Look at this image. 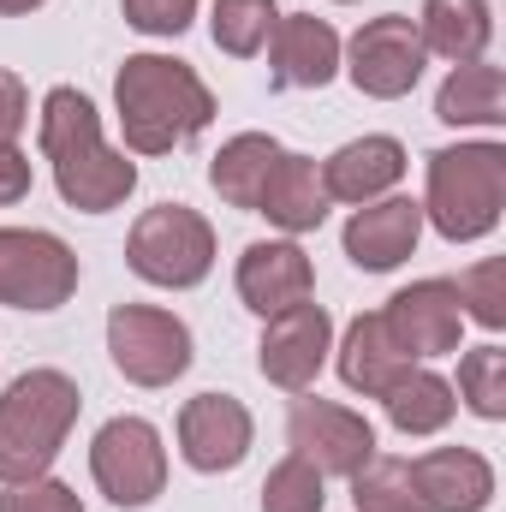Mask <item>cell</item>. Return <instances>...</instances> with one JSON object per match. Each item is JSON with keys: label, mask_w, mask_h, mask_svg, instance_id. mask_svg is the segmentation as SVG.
I'll list each match as a JSON object with an SVG mask.
<instances>
[{"label": "cell", "mask_w": 506, "mask_h": 512, "mask_svg": "<svg viewBox=\"0 0 506 512\" xmlns=\"http://www.w3.org/2000/svg\"><path fill=\"white\" fill-rule=\"evenodd\" d=\"M453 292H459L465 322H483L489 334H501V328H506V262H501V256L471 262V268L453 280Z\"/></svg>", "instance_id": "29"}, {"label": "cell", "mask_w": 506, "mask_h": 512, "mask_svg": "<svg viewBox=\"0 0 506 512\" xmlns=\"http://www.w3.org/2000/svg\"><path fill=\"white\" fill-rule=\"evenodd\" d=\"M84 268L78 251L60 239V233H42V227H0V304L6 310H60L72 292H78Z\"/></svg>", "instance_id": "8"}, {"label": "cell", "mask_w": 506, "mask_h": 512, "mask_svg": "<svg viewBox=\"0 0 506 512\" xmlns=\"http://www.w3.org/2000/svg\"><path fill=\"white\" fill-rule=\"evenodd\" d=\"M280 155H286V149H280V137H268V131H239V137H227V143L215 149V161H209L215 197H221L227 209L256 215V197H262V185H268V173H274Z\"/></svg>", "instance_id": "22"}, {"label": "cell", "mask_w": 506, "mask_h": 512, "mask_svg": "<svg viewBox=\"0 0 506 512\" xmlns=\"http://www.w3.org/2000/svg\"><path fill=\"white\" fill-rule=\"evenodd\" d=\"M328 352H334V316L316 298H304V304H292V310L262 322L256 370H262V382L286 387V393H304V387H316Z\"/></svg>", "instance_id": "13"}, {"label": "cell", "mask_w": 506, "mask_h": 512, "mask_svg": "<svg viewBox=\"0 0 506 512\" xmlns=\"http://www.w3.org/2000/svg\"><path fill=\"white\" fill-rule=\"evenodd\" d=\"M114 120L131 155H173L215 126V90L191 60L126 54L114 72Z\"/></svg>", "instance_id": "2"}, {"label": "cell", "mask_w": 506, "mask_h": 512, "mask_svg": "<svg viewBox=\"0 0 506 512\" xmlns=\"http://www.w3.org/2000/svg\"><path fill=\"white\" fill-rule=\"evenodd\" d=\"M233 286H239V304L268 322V316L316 298V262L304 256L298 239H256L233 268Z\"/></svg>", "instance_id": "14"}, {"label": "cell", "mask_w": 506, "mask_h": 512, "mask_svg": "<svg viewBox=\"0 0 506 512\" xmlns=\"http://www.w3.org/2000/svg\"><path fill=\"white\" fill-rule=\"evenodd\" d=\"M84 411V393L66 370H24L0 393V483L48 477L72 423Z\"/></svg>", "instance_id": "4"}, {"label": "cell", "mask_w": 506, "mask_h": 512, "mask_svg": "<svg viewBox=\"0 0 506 512\" xmlns=\"http://www.w3.org/2000/svg\"><path fill=\"white\" fill-rule=\"evenodd\" d=\"M381 411H387V423H393L405 441H423V435H441V429L453 423L459 399H453V382H447V376H435L429 364H411L399 382L381 393Z\"/></svg>", "instance_id": "24"}, {"label": "cell", "mask_w": 506, "mask_h": 512, "mask_svg": "<svg viewBox=\"0 0 506 512\" xmlns=\"http://www.w3.org/2000/svg\"><path fill=\"white\" fill-rule=\"evenodd\" d=\"M334 370H340V382L352 387V393L381 399L387 387L411 370V358L393 346V334H387L381 310H370V316H358V322L340 334V346H334Z\"/></svg>", "instance_id": "21"}, {"label": "cell", "mask_w": 506, "mask_h": 512, "mask_svg": "<svg viewBox=\"0 0 506 512\" xmlns=\"http://www.w3.org/2000/svg\"><path fill=\"white\" fill-rule=\"evenodd\" d=\"M0 512H84V501L60 477H30V483H0Z\"/></svg>", "instance_id": "30"}, {"label": "cell", "mask_w": 506, "mask_h": 512, "mask_svg": "<svg viewBox=\"0 0 506 512\" xmlns=\"http://www.w3.org/2000/svg\"><path fill=\"white\" fill-rule=\"evenodd\" d=\"M411 483L429 512H489L495 507V465L477 447H429L411 459Z\"/></svg>", "instance_id": "18"}, {"label": "cell", "mask_w": 506, "mask_h": 512, "mask_svg": "<svg viewBox=\"0 0 506 512\" xmlns=\"http://www.w3.org/2000/svg\"><path fill=\"white\" fill-rule=\"evenodd\" d=\"M36 6H48V0H0V18H30Z\"/></svg>", "instance_id": "34"}, {"label": "cell", "mask_w": 506, "mask_h": 512, "mask_svg": "<svg viewBox=\"0 0 506 512\" xmlns=\"http://www.w3.org/2000/svg\"><path fill=\"white\" fill-rule=\"evenodd\" d=\"M286 447L298 459H310L322 477H358L370 459H376V423L340 399H322V393H298L292 411H286Z\"/></svg>", "instance_id": "10"}, {"label": "cell", "mask_w": 506, "mask_h": 512, "mask_svg": "<svg viewBox=\"0 0 506 512\" xmlns=\"http://www.w3.org/2000/svg\"><path fill=\"white\" fill-rule=\"evenodd\" d=\"M322 507H328V477H322L310 459L286 453V459L262 477V512H322Z\"/></svg>", "instance_id": "28"}, {"label": "cell", "mask_w": 506, "mask_h": 512, "mask_svg": "<svg viewBox=\"0 0 506 512\" xmlns=\"http://www.w3.org/2000/svg\"><path fill=\"white\" fill-rule=\"evenodd\" d=\"M435 120L441 126H506V72L489 60H471V66H453L435 90Z\"/></svg>", "instance_id": "23"}, {"label": "cell", "mask_w": 506, "mask_h": 512, "mask_svg": "<svg viewBox=\"0 0 506 512\" xmlns=\"http://www.w3.org/2000/svg\"><path fill=\"white\" fill-rule=\"evenodd\" d=\"M24 126H30V90L18 72L0 66V149H12L24 137Z\"/></svg>", "instance_id": "32"}, {"label": "cell", "mask_w": 506, "mask_h": 512, "mask_svg": "<svg viewBox=\"0 0 506 512\" xmlns=\"http://www.w3.org/2000/svg\"><path fill=\"white\" fill-rule=\"evenodd\" d=\"M352 507L358 512H429L417 483H411V459H370L352 477Z\"/></svg>", "instance_id": "27"}, {"label": "cell", "mask_w": 506, "mask_h": 512, "mask_svg": "<svg viewBox=\"0 0 506 512\" xmlns=\"http://www.w3.org/2000/svg\"><path fill=\"white\" fill-rule=\"evenodd\" d=\"M120 12L143 36H185L197 18V0H120Z\"/></svg>", "instance_id": "31"}, {"label": "cell", "mask_w": 506, "mask_h": 512, "mask_svg": "<svg viewBox=\"0 0 506 512\" xmlns=\"http://www.w3.org/2000/svg\"><path fill=\"white\" fill-rule=\"evenodd\" d=\"M506 215V143H447L423 167V227L447 245H477Z\"/></svg>", "instance_id": "3"}, {"label": "cell", "mask_w": 506, "mask_h": 512, "mask_svg": "<svg viewBox=\"0 0 506 512\" xmlns=\"http://www.w3.org/2000/svg\"><path fill=\"white\" fill-rule=\"evenodd\" d=\"M126 268L143 286H161V292L203 286L209 268H215V227H209V215H197L185 203L143 209L126 233Z\"/></svg>", "instance_id": "5"}, {"label": "cell", "mask_w": 506, "mask_h": 512, "mask_svg": "<svg viewBox=\"0 0 506 512\" xmlns=\"http://www.w3.org/2000/svg\"><path fill=\"white\" fill-rule=\"evenodd\" d=\"M274 24H280V6L274 0H215V12H209V36L233 60H256L268 48Z\"/></svg>", "instance_id": "25"}, {"label": "cell", "mask_w": 506, "mask_h": 512, "mask_svg": "<svg viewBox=\"0 0 506 512\" xmlns=\"http://www.w3.org/2000/svg\"><path fill=\"white\" fill-rule=\"evenodd\" d=\"M36 143H42V161L54 173L60 203L78 209V215H108L137 191V161H126V149H114L102 137L96 102L72 84H54L42 96Z\"/></svg>", "instance_id": "1"}, {"label": "cell", "mask_w": 506, "mask_h": 512, "mask_svg": "<svg viewBox=\"0 0 506 512\" xmlns=\"http://www.w3.org/2000/svg\"><path fill=\"white\" fill-rule=\"evenodd\" d=\"M399 179H405V143L387 137V131L352 137V143H340L322 161V191H328V203H346V209H364L376 197H393Z\"/></svg>", "instance_id": "17"}, {"label": "cell", "mask_w": 506, "mask_h": 512, "mask_svg": "<svg viewBox=\"0 0 506 512\" xmlns=\"http://www.w3.org/2000/svg\"><path fill=\"white\" fill-rule=\"evenodd\" d=\"M340 30L316 12H280L268 36V72L280 90H328L340 78Z\"/></svg>", "instance_id": "16"}, {"label": "cell", "mask_w": 506, "mask_h": 512, "mask_svg": "<svg viewBox=\"0 0 506 512\" xmlns=\"http://www.w3.org/2000/svg\"><path fill=\"white\" fill-rule=\"evenodd\" d=\"M381 322H387L393 346H399L411 364L453 358V352H459V340H465V310H459V292H453V280H441V274L399 286V292L381 304Z\"/></svg>", "instance_id": "12"}, {"label": "cell", "mask_w": 506, "mask_h": 512, "mask_svg": "<svg viewBox=\"0 0 506 512\" xmlns=\"http://www.w3.org/2000/svg\"><path fill=\"white\" fill-rule=\"evenodd\" d=\"M453 399L471 411V417H483V423H506V352L489 340V346H471L465 358H459V387H453Z\"/></svg>", "instance_id": "26"}, {"label": "cell", "mask_w": 506, "mask_h": 512, "mask_svg": "<svg viewBox=\"0 0 506 512\" xmlns=\"http://www.w3.org/2000/svg\"><path fill=\"white\" fill-rule=\"evenodd\" d=\"M179 459L197 471V477H227L251 459L256 441V417L239 393H197L179 405Z\"/></svg>", "instance_id": "11"}, {"label": "cell", "mask_w": 506, "mask_h": 512, "mask_svg": "<svg viewBox=\"0 0 506 512\" xmlns=\"http://www.w3.org/2000/svg\"><path fill=\"white\" fill-rule=\"evenodd\" d=\"M30 185H36V173H30V155L12 143V149H0V209H12V203H24L30 197Z\"/></svg>", "instance_id": "33"}, {"label": "cell", "mask_w": 506, "mask_h": 512, "mask_svg": "<svg viewBox=\"0 0 506 512\" xmlns=\"http://www.w3.org/2000/svg\"><path fill=\"white\" fill-rule=\"evenodd\" d=\"M417 36L435 60L447 66H471V60H489V42H495V6L489 0H423L417 12Z\"/></svg>", "instance_id": "20"}, {"label": "cell", "mask_w": 506, "mask_h": 512, "mask_svg": "<svg viewBox=\"0 0 506 512\" xmlns=\"http://www.w3.org/2000/svg\"><path fill=\"white\" fill-rule=\"evenodd\" d=\"M423 66H429V48H423V36H417V18H405V12H381L370 24H358L352 42L340 48V72H346L352 90L370 96V102H399V96H411L417 78H423Z\"/></svg>", "instance_id": "9"}, {"label": "cell", "mask_w": 506, "mask_h": 512, "mask_svg": "<svg viewBox=\"0 0 506 512\" xmlns=\"http://www.w3.org/2000/svg\"><path fill=\"white\" fill-rule=\"evenodd\" d=\"M340 245L352 256V268L364 274H393L399 262H411L423 245V203L417 197H376L364 209H352Z\"/></svg>", "instance_id": "15"}, {"label": "cell", "mask_w": 506, "mask_h": 512, "mask_svg": "<svg viewBox=\"0 0 506 512\" xmlns=\"http://www.w3.org/2000/svg\"><path fill=\"white\" fill-rule=\"evenodd\" d=\"M90 477L120 512L155 507L167 489V441L149 417H108L90 441Z\"/></svg>", "instance_id": "6"}, {"label": "cell", "mask_w": 506, "mask_h": 512, "mask_svg": "<svg viewBox=\"0 0 506 512\" xmlns=\"http://www.w3.org/2000/svg\"><path fill=\"white\" fill-rule=\"evenodd\" d=\"M340 6H346V0H340Z\"/></svg>", "instance_id": "35"}, {"label": "cell", "mask_w": 506, "mask_h": 512, "mask_svg": "<svg viewBox=\"0 0 506 512\" xmlns=\"http://www.w3.org/2000/svg\"><path fill=\"white\" fill-rule=\"evenodd\" d=\"M108 358L131 387H173L197 346H191V328L161 310V304H114L108 310Z\"/></svg>", "instance_id": "7"}, {"label": "cell", "mask_w": 506, "mask_h": 512, "mask_svg": "<svg viewBox=\"0 0 506 512\" xmlns=\"http://www.w3.org/2000/svg\"><path fill=\"white\" fill-rule=\"evenodd\" d=\"M328 191H322V167L310 161V155H280L274 161V173H268V185H262V197H256V215H268V227L280 233V239H304V233H316L322 221H328Z\"/></svg>", "instance_id": "19"}]
</instances>
